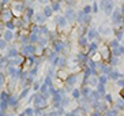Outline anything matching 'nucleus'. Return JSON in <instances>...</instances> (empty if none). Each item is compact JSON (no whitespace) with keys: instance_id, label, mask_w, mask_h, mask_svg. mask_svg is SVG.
Segmentation results:
<instances>
[{"instance_id":"obj_1","label":"nucleus","mask_w":124,"mask_h":116,"mask_svg":"<svg viewBox=\"0 0 124 116\" xmlns=\"http://www.w3.org/2000/svg\"><path fill=\"white\" fill-rule=\"evenodd\" d=\"M121 94H123V96H124V90H123V91H121Z\"/></svg>"}]
</instances>
